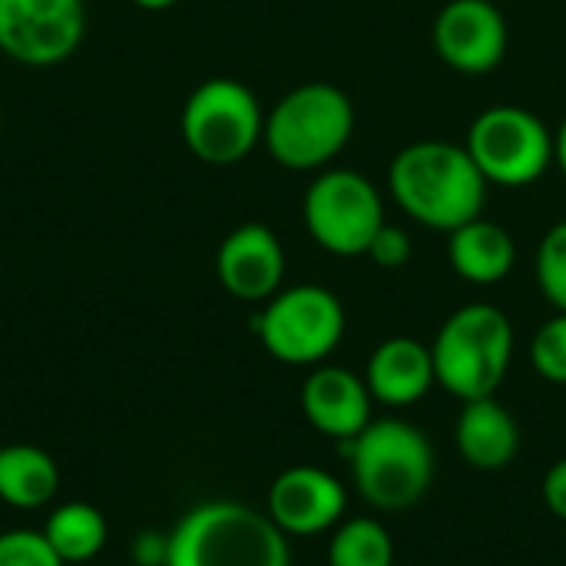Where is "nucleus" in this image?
<instances>
[{
	"mask_svg": "<svg viewBox=\"0 0 566 566\" xmlns=\"http://www.w3.org/2000/svg\"><path fill=\"white\" fill-rule=\"evenodd\" d=\"M388 189L408 219L448 235L484 216L491 182L461 143L418 139L395 153L388 166Z\"/></svg>",
	"mask_w": 566,
	"mask_h": 566,
	"instance_id": "obj_1",
	"label": "nucleus"
},
{
	"mask_svg": "<svg viewBox=\"0 0 566 566\" xmlns=\"http://www.w3.org/2000/svg\"><path fill=\"white\" fill-rule=\"evenodd\" d=\"M166 566H292L275 521L239 501H206L166 534Z\"/></svg>",
	"mask_w": 566,
	"mask_h": 566,
	"instance_id": "obj_2",
	"label": "nucleus"
},
{
	"mask_svg": "<svg viewBox=\"0 0 566 566\" xmlns=\"http://www.w3.org/2000/svg\"><path fill=\"white\" fill-rule=\"evenodd\" d=\"M355 136L352 96L328 83L312 80L289 90L269 113L262 143L269 156L292 172H322Z\"/></svg>",
	"mask_w": 566,
	"mask_h": 566,
	"instance_id": "obj_3",
	"label": "nucleus"
},
{
	"mask_svg": "<svg viewBox=\"0 0 566 566\" xmlns=\"http://www.w3.org/2000/svg\"><path fill=\"white\" fill-rule=\"evenodd\" d=\"M434 381L458 401L491 398L514 361V325L488 302L461 305L444 318L431 345Z\"/></svg>",
	"mask_w": 566,
	"mask_h": 566,
	"instance_id": "obj_4",
	"label": "nucleus"
},
{
	"mask_svg": "<svg viewBox=\"0 0 566 566\" xmlns=\"http://www.w3.org/2000/svg\"><path fill=\"white\" fill-rule=\"evenodd\" d=\"M342 444L348 451L352 481L375 511H408L434 481V448L411 421L381 418Z\"/></svg>",
	"mask_w": 566,
	"mask_h": 566,
	"instance_id": "obj_5",
	"label": "nucleus"
},
{
	"mask_svg": "<svg viewBox=\"0 0 566 566\" xmlns=\"http://www.w3.org/2000/svg\"><path fill=\"white\" fill-rule=\"evenodd\" d=\"M265 113L259 96L232 76L202 80L182 103L179 133L186 149L206 166H235L259 143Z\"/></svg>",
	"mask_w": 566,
	"mask_h": 566,
	"instance_id": "obj_6",
	"label": "nucleus"
},
{
	"mask_svg": "<svg viewBox=\"0 0 566 566\" xmlns=\"http://www.w3.org/2000/svg\"><path fill=\"white\" fill-rule=\"evenodd\" d=\"M345 305L325 285H292L279 289L255 315V335L262 348L292 368H315L345 338Z\"/></svg>",
	"mask_w": 566,
	"mask_h": 566,
	"instance_id": "obj_7",
	"label": "nucleus"
},
{
	"mask_svg": "<svg viewBox=\"0 0 566 566\" xmlns=\"http://www.w3.org/2000/svg\"><path fill=\"white\" fill-rule=\"evenodd\" d=\"M464 149L491 186L524 189L554 166V129L527 106L494 103L471 119Z\"/></svg>",
	"mask_w": 566,
	"mask_h": 566,
	"instance_id": "obj_8",
	"label": "nucleus"
},
{
	"mask_svg": "<svg viewBox=\"0 0 566 566\" xmlns=\"http://www.w3.org/2000/svg\"><path fill=\"white\" fill-rule=\"evenodd\" d=\"M302 219L318 249L338 259L368 252L385 219L381 189L358 169H322L302 199Z\"/></svg>",
	"mask_w": 566,
	"mask_h": 566,
	"instance_id": "obj_9",
	"label": "nucleus"
},
{
	"mask_svg": "<svg viewBox=\"0 0 566 566\" xmlns=\"http://www.w3.org/2000/svg\"><path fill=\"white\" fill-rule=\"evenodd\" d=\"M86 33L83 0H0V53L23 66L70 60Z\"/></svg>",
	"mask_w": 566,
	"mask_h": 566,
	"instance_id": "obj_10",
	"label": "nucleus"
},
{
	"mask_svg": "<svg viewBox=\"0 0 566 566\" xmlns=\"http://www.w3.org/2000/svg\"><path fill=\"white\" fill-rule=\"evenodd\" d=\"M431 43L451 70L481 76L504 63L511 27L494 0H448L434 17Z\"/></svg>",
	"mask_w": 566,
	"mask_h": 566,
	"instance_id": "obj_11",
	"label": "nucleus"
},
{
	"mask_svg": "<svg viewBox=\"0 0 566 566\" xmlns=\"http://www.w3.org/2000/svg\"><path fill=\"white\" fill-rule=\"evenodd\" d=\"M348 511V491L345 484L315 464H295L285 468L272 488L265 514L275 521V527L285 537H315L345 521Z\"/></svg>",
	"mask_w": 566,
	"mask_h": 566,
	"instance_id": "obj_12",
	"label": "nucleus"
},
{
	"mask_svg": "<svg viewBox=\"0 0 566 566\" xmlns=\"http://www.w3.org/2000/svg\"><path fill=\"white\" fill-rule=\"evenodd\" d=\"M219 285L239 302H269L285 282V249L282 239L262 226H235L216 252Z\"/></svg>",
	"mask_w": 566,
	"mask_h": 566,
	"instance_id": "obj_13",
	"label": "nucleus"
},
{
	"mask_svg": "<svg viewBox=\"0 0 566 566\" xmlns=\"http://www.w3.org/2000/svg\"><path fill=\"white\" fill-rule=\"evenodd\" d=\"M371 405L375 398L365 385V375H355L342 365H315L302 385L305 421L338 444L358 438L371 424Z\"/></svg>",
	"mask_w": 566,
	"mask_h": 566,
	"instance_id": "obj_14",
	"label": "nucleus"
},
{
	"mask_svg": "<svg viewBox=\"0 0 566 566\" xmlns=\"http://www.w3.org/2000/svg\"><path fill=\"white\" fill-rule=\"evenodd\" d=\"M365 385L371 398L388 408L418 405L438 385L431 345L408 335L385 338L365 365Z\"/></svg>",
	"mask_w": 566,
	"mask_h": 566,
	"instance_id": "obj_15",
	"label": "nucleus"
},
{
	"mask_svg": "<svg viewBox=\"0 0 566 566\" xmlns=\"http://www.w3.org/2000/svg\"><path fill=\"white\" fill-rule=\"evenodd\" d=\"M461 415L454 421V444L458 454L484 474L504 471L517 451H521V424L517 418L497 401V395L491 398H474V401H461Z\"/></svg>",
	"mask_w": 566,
	"mask_h": 566,
	"instance_id": "obj_16",
	"label": "nucleus"
},
{
	"mask_svg": "<svg viewBox=\"0 0 566 566\" xmlns=\"http://www.w3.org/2000/svg\"><path fill=\"white\" fill-rule=\"evenodd\" d=\"M448 265L471 285H497L517 265L514 235L494 219H471L448 232Z\"/></svg>",
	"mask_w": 566,
	"mask_h": 566,
	"instance_id": "obj_17",
	"label": "nucleus"
},
{
	"mask_svg": "<svg viewBox=\"0 0 566 566\" xmlns=\"http://www.w3.org/2000/svg\"><path fill=\"white\" fill-rule=\"evenodd\" d=\"M60 491L56 461L33 444L0 448V501L17 511H40Z\"/></svg>",
	"mask_w": 566,
	"mask_h": 566,
	"instance_id": "obj_18",
	"label": "nucleus"
},
{
	"mask_svg": "<svg viewBox=\"0 0 566 566\" xmlns=\"http://www.w3.org/2000/svg\"><path fill=\"white\" fill-rule=\"evenodd\" d=\"M106 517L86 501H70L50 511L43 537L63 564H86L106 547Z\"/></svg>",
	"mask_w": 566,
	"mask_h": 566,
	"instance_id": "obj_19",
	"label": "nucleus"
},
{
	"mask_svg": "<svg viewBox=\"0 0 566 566\" xmlns=\"http://www.w3.org/2000/svg\"><path fill=\"white\" fill-rule=\"evenodd\" d=\"M328 566H395L391 531L375 517H348L328 541Z\"/></svg>",
	"mask_w": 566,
	"mask_h": 566,
	"instance_id": "obj_20",
	"label": "nucleus"
},
{
	"mask_svg": "<svg viewBox=\"0 0 566 566\" xmlns=\"http://www.w3.org/2000/svg\"><path fill=\"white\" fill-rule=\"evenodd\" d=\"M534 275L541 295L554 305V312H566V219L544 232L534 255Z\"/></svg>",
	"mask_w": 566,
	"mask_h": 566,
	"instance_id": "obj_21",
	"label": "nucleus"
},
{
	"mask_svg": "<svg viewBox=\"0 0 566 566\" xmlns=\"http://www.w3.org/2000/svg\"><path fill=\"white\" fill-rule=\"evenodd\" d=\"M531 368L551 385H566V312H557L534 332Z\"/></svg>",
	"mask_w": 566,
	"mask_h": 566,
	"instance_id": "obj_22",
	"label": "nucleus"
},
{
	"mask_svg": "<svg viewBox=\"0 0 566 566\" xmlns=\"http://www.w3.org/2000/svg\"><path fill=\"white\" fill-rule=\"evenodd\" d=\"M0 566H66L43 531H7L0 534Z\"/></svg>",
	"mask_w": 566,
	"mask_h": 566,
	"instance_id": "obj_23",
	"label": "nucleus"
},
{
	"mask_svg": "<svg viewBox=\"0 0 566 566\" xmlns=\"http://www.w3.org/2000/svg\"><path fill=\"white\" fill-rule=\"evenodd\" d=\"M365 255H368L378 269H401V265L411 262L415 245H411V235H408L401 226L385 222V226L378 229V235L371 239V245H368Z\"/></svg>",
	"mask_w": 566,
	"mask_h": 566,
	"instance_id": "obj_24",
	"label": "nucleus"
},
{
	"mask_svg": "<svg viewBox=\"0 0 566 566\" xmlns=\"http://www.w3.org/2000/svg\"><path fill=\"white\" fill-rule=\"evenodd\" d=\"M541 494H544L547 511H551L557 521H564L566 524V458H560V461H554V464H551V471L544 474V488H541Z\"/></svg>",
	"mask_w": 566,
	"mask_h": 566,
	"instance_id": "obj_25",
	"label": "nucleus"
},
{
	"mask_svg": "<svg viewBox=\"0 0 566 566\" xmlns=\"http://www.w3.org/2000/svg\"><path fill=\"white\" fill-rule=\"evenodd\" d=\"M166 547H169V537H159V534H143L139 544H136V560L143 566H166Z\"/></svg>",
	"mask_w": 566,
	"mask_h": 566,
	"instance_id": "obj_26",
	"label": "nucleus"
},
{
	"mask_svg": "<svg viewBox=\"0 0 566 566\" xmlns=\"http://www.w3.org/2000/svg\"><path fill=\"white\" fill-rule=\"evenodd\" d=\"M554 166L566 176V116L560 119V126L554 129Z\"/></svg>",
	"mask_w": 566,
	"mask_h": 566,
	"instance_id": "obj_27",
	"label": "nucleus"
},
{
	"mask_svg": "<svg viewBox=\"0 0 566 566\" xmlns=\"http://www.w3.org/2000/svg\"><path fill=\"white\" fill-rule=\"evenodd\" d=\"M136 7H143V10H169V7H176L179 0H133Z\"/></svg>",
	"mask_w": 566,
	"mask_h": 566,
	"instance_id": "obj_28",
	"label": "nucleus"
},
{
	"mask_svg": "<svg viewBox=\"0 0 566 566\" xmlns=\"http://www.w3.org/2000/svg\"><path fill=\"white\" fill-rule=\"evenodd\" d=\"M0 129H3V119H0Z\"/></svg>",
	"mask_w": 566,
	"mask_h": 566,
	"instance_id": "obj_29",
	"label": "nucleus"
}]
</instances>
